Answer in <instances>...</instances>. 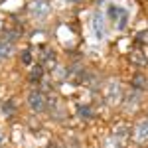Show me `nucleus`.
Segmentation results:
<instances>
[{
  "mask_svg": "<svg viewBox=\"0 0 148 148\" xmlns=\"http://www.w3.org/2000/svg\"><path fill=\"white\" fill-rule=\"evenodd\" d=\"M91 30L97 40H103L107 36V22H105V14L103 12H95L91 16Z\"/></svg>",
  "mask_w": 148,
  "mask_h": 148,
  "instance_id": "nucleus-1",
  "label": "nucleus"
},
{
  "mask_svg": "<svg viewBox=\"0 0 148 148\" xmlns=\"http://www.w3.org/2000/svg\"><path fill=\"white\" fill-rule=\"evenodd\" d=\"M107 16L116 22V28L119 30H125L126 28V20H128V12L123 8V6H109V10H107Z\"/></svg>",
  "mask_w": 148,
  "mask_h": 148,
  "instance_id": "nucleus-2",
  "label": "nucleus"
},
{
  "mask_svg": "<svg viewBox=\"0 0 148 148\" xmlns=\"http://www.w3.org/2000/svg\"><path fill=\"white\" fill-rule=\"evenodd\" d=\"M28 105H30V109L36 111V113H44L47 109V97L44 91H34L30 93V97H28Z\"/></svg>",
  "mask_w": 148,
  "mask_h": 148,
  "instance_id": "nucleus-3",
  "label": "nucleus"
},
{
  "mask_svg": "<svg viewBox=\"0 0 148 148\" xmlns=\"http://www.w3.org/2000/svg\"><path fill=\"white\" fill-rule=\"evenodd\" d=\"M105 97H107V101L111 103V105H119V103L123 101V87H121V83H119V81L107 83V87H105Z\"/></svg>",
  "mask_w": 148,
  "mask_h": 148,
  "instance_id": "nucleus-4",
  "label": "nucleus"
},
{
  "mask_svg": "<svg viewBox=\"0 0 148 148\" xmlns=\"http://www.w3.org/2000/svg\"><path fill=\"white\" fill-rule=\"evenodd\" d=\"M28 10H30V14L34 18L42 20V18H46L47 14H49V2L47 0H32L28 4Z\"/></svg>",
  "mask_w": 148,
  "mask_h": 148,
  "instance_id": "nucleus-5",
  "label": "nucleus"
},
{
  "mask_svg": "<svg viewBox=\"0 0 148 148\" xmlns=\"http://www.w3.org/2000/svg\"><path fill=\"white\" fill-rule=\"evenodd\" d=\"M20 36H22V28H20L18 24H6V28L2 30V42L12 44V42H16Z\"/></svg>",
  "mask_w": 148,
  "mask_h": 148,
  "instance_id": "nucleus-6",
  "label": "nucleus"
},
{
  "mask_svg": "<svg viewBox=\"0 0 148 148\" xmlns=\"http://www.w3.org/2000/svg\"><path fill=\"white\" fill-rule=\"evenodd\" d=\"M132 136H134V140H136L138 144H146L148 142V121H142V123H138L134 126Z\"/></svg>",
  "mask_w": 148,
  "mask_h": 148,
  "instance_id": "nucleus-7",
  "label": "nucleus"
},
{
  "mask_svg": "<svg viewBox=\"0 0 148 148\" xmlns=\"http://www.w3.org/2000/svg\"><path fill=\"white\" fill-rule=\"evenodd\" d=\"M12 53H14V46L8 44V42H0V61L2 59H8Z\"/></svg>",
  "mask_w": 148,
  "mask_h": 148,
  "instance_id": "nucleus-8",
  "label": "nucleus"
},
{
  "mask_svg": "<svg viewBox=\"0 0 148 148\" xmlns=\"http://www.w3.org/2000/svg\"><path fill=\"white\" fill-rule=\"evenodd\" d=\"M130 61H132L134 65H140V67H144V65H146V57H144V53H142L140 49L130 53Z\"/></svg>",
  "mask_w": 148,
  "mask_h": 148,
  "instance_id": "nucleus-9",
  "label": "nucleus"
},
{
  "mask_svg": "<svg viewBox=\"0 0 148 148\" xmlns=\"http://www.w3.org/2000/svg\"><path fill=\"white\" fill-rule=\"evenodd\" d=\"M114 138H119L121 142H125V138L128 136V126L126 125H119L116 128H114V134H113Z\"/></svg>",
  "mask_w": 148,
  "mask_h": 148,
  "instance_id": "nucleus-10",
  "label": "nucleus"
},
{
  "mask_svg": "<svg viewBox=\"0 0 148 148\" xmlns=\"http://www.w3.org/2000/svg\"><path fill=\"white\" fill-rule=\"evenodd\" d=\"M144 83H146V79H144L142 73H136V75L132 77V87H134V89H144V87H146Z\"/></svg>",
  "mask_w": 148,
  "mask_h": 148,
  "instance_id": "nucleus-11",
  "label": "nucleus"
},
{
  "mask_svg": "<svg viewBox=\"0 0 148 148\" xmlns=\"http://www.w3.org/2000/svg\"><path fill=\"white\" fill-rule=\"evenodd\" d=\"M42 75H44V67H42V65H36V67L32 69V73H30V81H40Z\"/></svg>",
  "mask_w": 148,
  "mask_h": 148,
  "instance_id": "nucleus-12",
  "label": "nucleus"
},
{
  "mask_svg": "<svg viewBox=\"0 0 148 148\" xmlns=\"http://www.w3.org/2000/svg\"><path fill=\"white\" fill-rule=\"evenodd\" d=\"M121 146H123V142H121L119 138H114V136L105 140V148H121Z\"/></svg>",
  "mask_w": 148,
  "mask_h": 148,
  "instance_id": "nucleus-13",
  "label": "nucleus"
},
{
  "mask_svg": "<svg viewBox=\"0 0 148 148\" xmlns=\"http://www.w3.org/2000/svg\"><path fill=\"white\" fill-rule=\"evenodd\" d=\"M32 59H34V57H32V51H30V49H24V51H22V63L30 65V63H32Z\"/></svg>",
  "mask_w": 148,
  "mask_h": 148,
  "instance_id": "nucleus-14",
  "label": "nucleus"
},
{
  "mask_svg": "<svg viewBox=\"0 0 148 148\" xmlns=\"http://www.w3.org/2000/svg\"><path fill=\"white\" fill-rule=\"evenodd\" d=\"M79 114L83 116V119H91V116H93V111L89 109V107H79Z\"/></svg>",
  "mask_w": 148,
  "mask_h": 148,
  "instance_id": "nucleus-15",
  "label": "nucleus"
},
{
  "mask_svg": "<svg viewBox=\"0 0 148 148\" xmlns=\"http://www.w3.org/2000/svg\"><path fill=\"white\" fill-rule=\"evenodd\" d=\"M146 38H148V32H140L136 36V42H146Z\"/></svg>",
  "mask_w": 148,
  "mask_h": 148,
  "instance_id": "nucleus-16",
  "label": "nucleus"
},
{
  "mask_svg": "<svg viewBox=\"0 0 148 148\" xmlns=\"http://www.w3.org/2000/svg\"><path fill=\"white\" fill-rule=\"evenodd\" d=\"M4 111H6V113H10V111H14V103H12V101H8L6 105H4Z\"/></svg>",
  "mask_w": 148,
  "mask_h": 148,
  "instance_id": "nucleus-17",
  "label": "nucleus"
},
{
  "mask_svg": "<svg viewBox=\"0 0 148 148\" xmlns=\"http://www.w3.org/2000/svg\"><path fill=\"white\" fill-rule=\"evenodd\" d=\"M2 144H4V136H2V132H0V148H2Z\"/></svg>",
  "mask_w": 148,
  "mask_h": 148,
  "instance_id": "nucleus-18",
  "label": "nucleus"
},
{
  "mask_svg": "<svg viewBox=\"0 0 148 148\" xmlns=\"http://www.w3.org/2000/svg\"><path fill=\"white\" fill-rule=\"evenodd\" d=\"M69 2H81V0H69Z\"/></svg>",
  "mask_w": 148,
  "mask_h": 148,
  "instance_id": "nucleus-19",
  "label": "nucleus"
}]
</instances>
